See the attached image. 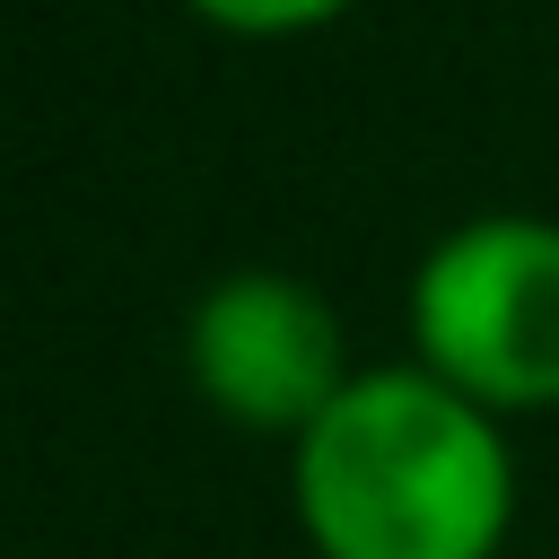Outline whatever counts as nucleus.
Listing matches in <instances>:
<instances>
[{
	"instance_id": "nucleus-3",
	"label": "nucleus",
	"mask_w": 559,
	"mask_h": 559,
	"mask_svg": "<svg viewBox=\"0 0 559 559\" xmlns=\"http://www.w3.org/2000/svg\"><path fill=\"white\" fill-rule=\"evenodd\" d=\"M183 367L201 402L253 437H306L332 393L358 376L341 349V314L297 271H227L183 314Z\"/></svg>"
},
{
	"instance_id": "nucleus-4",
	"label": "nucleus",
	"mask_w": 559,
	"mask_h": 559,
	"mask_svg": "<svg viewBox=\"0 0 559 559\" xmlns=\"http://www.w3.org/2000/svg\"><path fill=\"white\" fill-rule=\"evenodd\" d=\"M183 9H201L210 26H236V35H297V26L341 17L349 0H183Z\"/></svg>"
},
{
	"instance_id": "nucleus-1",
	"label": "nucleus",
	"mask_w": 559,
	"mask_h": 559,
	"mask_svg": "<svg viewBox=\"0 0 559 559\" xmlns=\"http://www.w3.org/2000/svg\"><path fill=\"white\" fill-rule=\"evenodd\" d=\"M515 454L445 376L358 367L297 437V524L323 559H498Z\"/></svg>"
},
{
	"instance_id": "nucleus-2",
	"label": "nucleus",
	"mask_w": 559,
	"mask_h": 559,
	"mask_svg": "<svg viewBox=\"0 0 559 559\" xmlns=\"http://www.w3.org/2000/svg\"><path fill=\"white\" fill-rule=\"evenodd\" d=\"M411 349L480 411L559 402V218L480 210L411 271Z\"/></svg>"
}]
</instances>
